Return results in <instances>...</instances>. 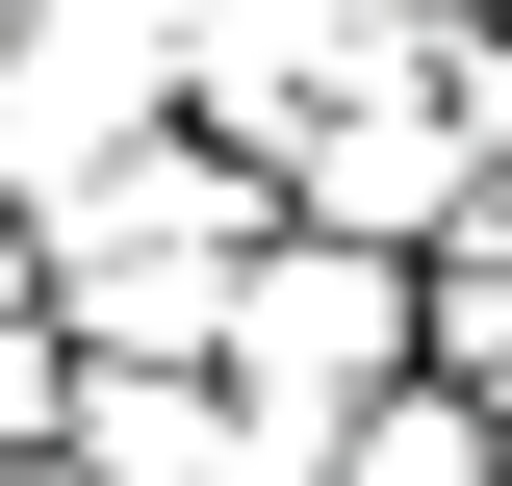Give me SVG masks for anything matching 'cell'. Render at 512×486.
<instances>
[{
  "mask_svg": "<svg viewBox=\"0 0 512 486\" xmlns=\"http://www.w3.org/2000/svg\"><path fill=\"white\" fill-rule=\"evenodd\" d=\"M180 128H205V0H26L0 26V205L26 231L128 154H180Z\"/></svg>",
  "mask_w": 512,
  "mask_h": 486,
  "instance_id": "1",
  "label": "cell"
},
{
  "mask_svg": "<svg viewBox=\"0 0 512 486\" xmlns=\"http://www.w3.org/2000/svg\"><path fill=\"white\" fill-rule=\"evenodd\" d=\"M333 486H512V410L410 384V410H359V435H333Z\"/></svg>",
  "mask_w": 512,
  "mask_h": 486,
  "instance_id": "2",
  "label": "cell"
},
{
  "mask_svg": "<svg viewBox=\"0 0 512 486\" xmlns=\"http://www.w3.org/2000/svg\"><path fill=\"white\" fill-rule=\"evenodd\" d=\"M77 384H103V359H77L52 282H26V307H0V486H52V461H77Z\"/></svg>",
  "mask_w": 512,
  "mask_h": 486,
  "instance_id": "3",
  "label": "cell"
},
{
  "mask_svg": "<svg viewBox=\"0 0 512 486\" xmlns=\"http://www.w3.org/2000/svg\"><path fill=\"white\" fill-rule=\"evenodd\" d=\"M487 26H512V0H487Z\"/></svg>",
  "mask_w": 512,
  "mask_h": 486,
  "instance_id": "4",
  "label": "cell"
}]
</instances>
